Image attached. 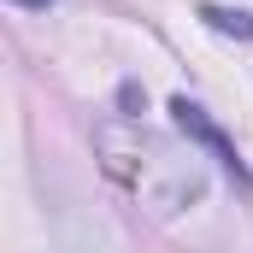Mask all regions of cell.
<instances>
[{"instance_id": "2", "label": "cell", "mask_w": 253, "mask_h": 253, "mask_svg": "<svg viewBox=\"0 0 253 253\" xmlns=\"http://www.w3.org/2000/svg\"><path fill=\"white\" fill-rule=\"evenodd\" d=\"M200 24H206V30H218V36L253 42V12H236V6H200Z\"/></svg>"}, {"instance_id": "3", "label": "cell", "mask_w": 253, "mask_h": 253, "mask_svg": "<svg viewBox=\"0 0 253 253\" xmlns=\"http://www.w3.org/2000/svg\"><path fill=\"white\" fill-rule=\"evenodd\" d=\"M12 6H53V0H12Z\"/></svg>"}, {"instance_id": "1", "label": "cell", "mask_w": 253, "mask_h": 253, "mask_svg": "<svg viewBox=\"0 0 253 253\" xmlns=\"http://www.w3.org/2000/svg\"><path fill=\"white\" fill-rule=\"evenodd\" d=\"M171 124L183 129V135H189L194 147H206V153H212V159H218V165L230 171V183H236L242 194H253V171H248V159L236 153V141H230L224 129H218L212 118H206V106H194L189 94H177V100H171Z\"/></svg>"}]
</instances>
